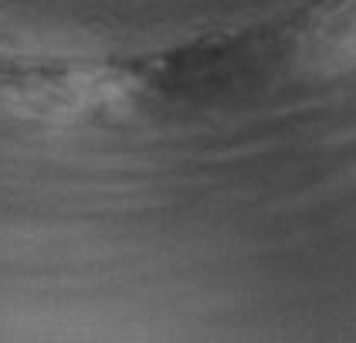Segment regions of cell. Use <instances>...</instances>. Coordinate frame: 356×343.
<instances>
[{"mask_svg": "<svg viewBox=\"0 0 356 343\" xmlns=\"http://www.w3.org/2000/svg\"><path fill=\"white\" fill-rule=\"evenodd\" d=\"M312 61L326 72L356 68V0L332 10L312 38Z\"/></svg>", "mask_w": 356, "mask_h": 343, "instance_id": "1", "label": "cell"}]
</instances>
